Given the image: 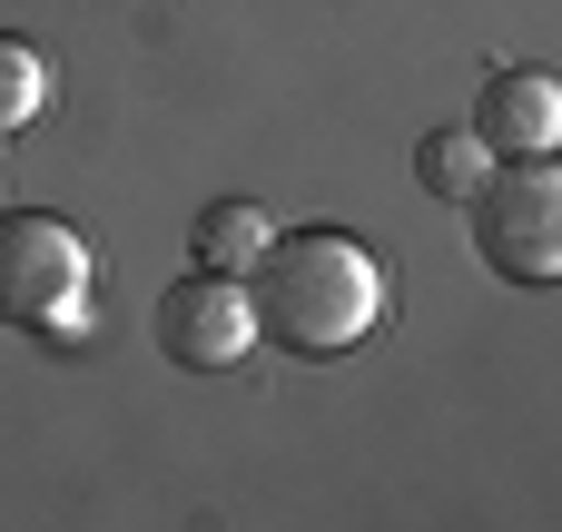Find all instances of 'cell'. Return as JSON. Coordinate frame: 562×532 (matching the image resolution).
Listing matches in <instances>:
<instances>
[{
	"instance_id": "cell-6",
	"label": "cell",
	"mask_w": 562,
	"mask_h": 532,
	"mask_svg": "<svg viewBox=\"0 0 562 532\" xmlns=\"http://www.w3.org/2000/svg\"><path fill=\"white\" fill-rule=\"evenodd\" d=\"M267 217L247 207V197H207L198 217H188V267H207V276H247L257 257H267Z\"/></svg>"
},
{
	"instance_id": "cell-3",
	"label": "cell",
	"mask_w": 562,
	"mask_h": 532,
	"mask_svg": "<svg viewBox=\"0 0 562 532\" xmlns=\"http://www.w3.org/2000/svg\"><path fill=\"white\" fill-rule=\"evenodd\" d=\"M474 257L504 276V286H562V158H494L474 178Z\"/></svg>"
},
{
	"instance_id": "cell-7",
	"label": "cell",
	"mask_w": 562,
	"mask_h": 532,
	"mask_svg": "<svg viewBox=\"0 0 562 532\" xmlns=\"http://www.w3.org/2000/svg\"><path fill=\"white\" fill-rule=\"evenodd\" d=\"M484 168H494V148H484L474 128H425V138H415V178H425L435 197H474Z\"/></svg>"
},
{
	"instance_id": "cell-8",
	"label": "cell",
	"mask_w": 562,
	"mask_h": 532,
	"mask_svg": "<svg viewBox=\"0 0 562 532\" xmlns=\"http://www.w3.org/2000/svg\"><path fill=\"white\" fill-rule=\"evenodd\" d=\"M49 109V69H40V49L30 39H10L0 30V128H30Z\"/></svg>"
},
{
	"instance_id": "cell-4",
	"label": "cell",
	"mask_w": 562,
	"mask_h": 532,
	"mask_svg": "<svg viewBox=\"0 0 562 532\" xmlns=\"http://www.w3.org/2000/svg\"><path fill=\"white\" fill-rule=\"evenodd\" d=\"M158 346H168V365H188V375H227V365H247L267 336H257V296H247V276H178L168 296H158Z\"/></svg>"
},
{
	"instance_id": "cell-2",
	"label": "cell",
	"mask_w": 562,
	"mask_h": 532,
	"mask_svg": "<svg viewBox=\"0 0 562 532\" xmlns=\"http://www.w3.org/2000/svg\"><path fill=\"white\" fill-rule=\"evenodd\" d=\"M99 316V257L69 217L49 207H10L0 217V326L40 336V346H79Z\"/></svg>"
},
{
	"instance_id": "cell-1",
	"label": "cell",
	"mask_w": 562,
	"mask_h": 532,
	"mask_svg": "<svg viewBox=\"0 0 562 532\" xmlns=\"http://www.w3.org/2000/svg\"><path fill=\"white\" fill-rule=\"evenodd\" d=\"M247 296H257V336L267 346H286V355H346L385 316V267L346 227H296V237H267V257L247 267Z\"/></svg>"
},
{
	"instance_id": "cell-5",
	"label": "cell",
	"mask_w": 562,
	"mask_h": 532,
	"mask_svg": "<svg viewBox=\"0 0 562 532\" xmlns=\"http://www.w3.org/2000/svg\"><path fill=\"white\" fill-rule=\"evenodd\" d=\"M474 138H484L494 158L562 148V79H553V69H494L484 99H474Z\"/></svg>"
}]
</instances>
